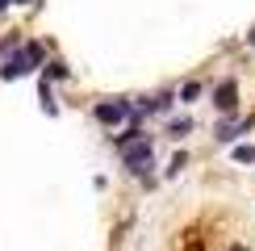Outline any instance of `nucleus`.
I'll return each mask as SVG.
<instances>
[{
    "label": "nucleus",
    "mask_w": 255,
    "mask_h": 251,
    "mask_svg": "<svg viewBox=\"0 0 255 251\" xmlns=\"http://www.w3.org/2000/svg\"><path fill=\"white\" fill-rule=\"evenodd\" d=\"M214 101H218L222 113H230V109H235V101H239V84H235V80H222L218 92H214Z\"/></svg>",
    "instance_id": "4"
},
{
    "label": "nucleus",
    "mask_w": 255,
    "mask_h": 251,
    "mask_svg": "<svg viewBox=\"0 0 255 251\" xmlns=\"http://www.w3.org/2000/svg\"><path fill=\"white\" fill-rule=\"evenodd\" d=\"M8 4H25V0H0V13H4V8H8Z\"/></svg>",
    "instance_id": "8"
},
{
    "label": "nucleus",
    "mask_w": 255,
    "mask_h": 251,
    "mask_svg": "<svg viewBox=\"0 0 255 251\" xmlns=\"http://www.w3.org/2000/svg\"><path fill=\"white\" fill-rule=\"evenodd\" d=\"M201 97V84H184V101H197Z\"/></svg>",
    "instance_id": "7"
},
{
    "label": "nucleus",
    "mask_w": 255,
    "mask_h": 251,
    "mask_svg": "<svg viewBox=\"0 0 255 251\" xmlns=\"http://www.w3.org/2000/svg\"><path fill=\"white\" fill-rule=\"evenodd\" d=\"M235 159L239 163H255V146H235Z\"/></svg>",
    "instance_id": "6"
},
{
    "label": "nucleus",
    "mask_w": 255,
    "mask_h": 251,
    "mask_svg": "<svg viewBox=\"0 0 255 251\" xmlns=\"http://www.w3.org/2000/svg\"><path fill=\"white\" fill-rule=\"evenodd\" d=\"M251 46H255V29H251Z\"/></svg>",
    "instance_id": "10"
},
{
    "label": "nucleus",
    "mask_w": 255,
    "mask_h": 251,
    "mask_svg": "<svg viewBox=\"0 0 255 251\" xmlns=\"http://www.w3.org/2000/svg\"><path fill=\"white\" fill-rule=\"evenodd\" d=\"M188 130H193V122H188V118H180V122L167 126V134H176V138H180V134H188Z\"/></svg>",
    "instance_id": "5"
},
{
    "label": "nucleus",
    "mask_w": 255,
    "mask_h": 251,
    "mask_svg": "<svg viewBox=\"0 0 255 251\" xmlns=\"http://www.w3.org/2000/svg\"><path fill=\"white\" fill-rule=\"evenodd\" d=\"M113 146L122 151V159H126V167H130L134 176H142L146 167H151V138H146V134L126 130V134H118V138H113Z\"/></svg>",
    "instance_id": "1"
},
{
    "label": "nucleus",
    "mask_w": 255,
    "mask_h": 251,
    "mask_svg": "<svg viewBox=\"0 0 255 251\" xmlns=\"http://www.w3.org/2000/svg\"><path fill=\"white\" fill-rule=\"evenodd\" d=\"M130 118V105L126 101H105V105H97V122H109V126H118V122H126Z\"/></svg>",
    "instance_id": "3"
},
{
    "label": "nucleus",
    "mask_w": 255,
    "mask_h": 251,
    "mask_svg": "<svg viewBox=\"0 0 255 251\" xmlns=\"http://www.w3.org/2000/svg\"><path fill=\"white\" fill-rule=\"evenodd\" d=\"M38 63H42V46H38V42H29V46H21L17 59H8L4 67H0V76H4V80H21V76H29Z\"/></svg>",
    "instance_id": "2"
},
{
    "label": "nucleus",
    "mask_w": 255,
    "mask_h": 251,
    "mask_svg": "<svg viewBox=\"0 0 255 251\" xmlns=\"http://www.w3.org/2000/svg\"><path fill=\"white\" fill-rule=\"evenodd\" d=\"M230 251H247V247H230Z\"/></svg>",
    "instance_id": "9"
}]
</instances>
